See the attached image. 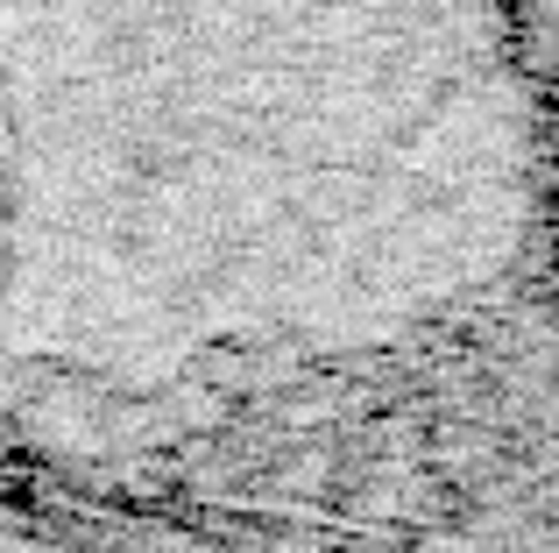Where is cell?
Segmentation results:
<instances>
[{"label":"cell","mask_w":559,"mask_h":553,"mask_svg":"<svg viewBox=\"0 0 559 553\" xmlns=\"http://www.w3.org/2000/svg\"><path fill=\"white\" fill-rule=\"evenodd\" d=\"M538 213L503 0H0V270L43 333L404 341Z\"/></svg>","instance_id":"obj_1"}]
</instances>
